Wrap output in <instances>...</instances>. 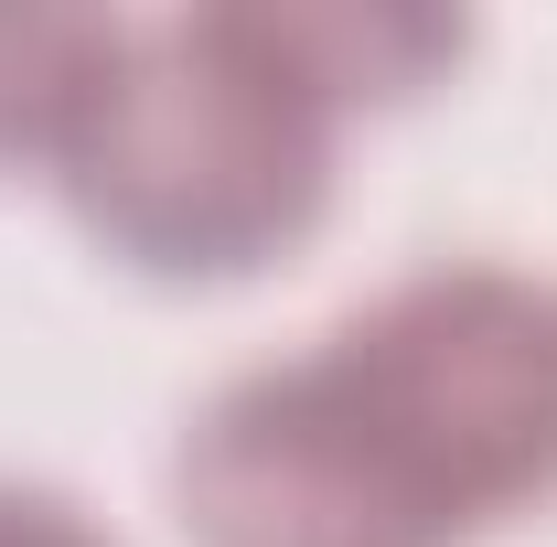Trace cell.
I'll list each match as a JSON object with an SVG mask.
<instances>
[{
	"mask_svg": "<svg viewBox=\"0 0 557 547\" xmlns=\"http://www.w3.org/2000/svg\"><path fill=\"white\" fill-rule=\"evenodd\" d=\"M0 547H119L75 494H54V483L33 473H0Z\"/></svg>",
	"mask_w": 557,
	"mask_h": 547,
	"instance_id": "cell-4",
	"label": "cell"
},
{
	"mask_svg": "<svg viewBox=\"0 0 557 547\" xmlns=\"http://www.w3.org/2000/svg\"><path fill=\"white\" fill-rule=\"evenodd\" d=\"M461 44L472 33L450 11L333 0H214L172 22H119L44 172L119 269L161 290H225L311 247L354 108L440 86Z\"/></svg>",
	"mask_w": 557,
	"mask_h": 547,
	"instance_id": "cell-2",
	"label": "cell"
},
{
	"mask_svg": "<svg viewBox=\"0 0 557 547\" xmlns=\"http://www.w3.org/2000/svg\"><path fill=\"white\" fill-rule=\"evenodd\" d=\"M108 44H119V11H0V172L54 161Z\"/></svg>",
	"mask_w": 557,
	"mask_h": 547,
	"instance_id": "cell-3",
	"label": "cell"
},
{
	"mask_svg": "<svg viewBox=\"0 0 557 547\" xmlns=\"http://www.w3.org/2000/svg\"><path fill=\"white\" fill-rule=\"evenodd\" d=\"M557 494V279L429 258L172 440L194 547H472Z\"/></svg>",
	"mask_w": 557,
	"mask_h": 547,
	"instance_id": "cell-1",
	"label": "cell"
}]
</instances>
